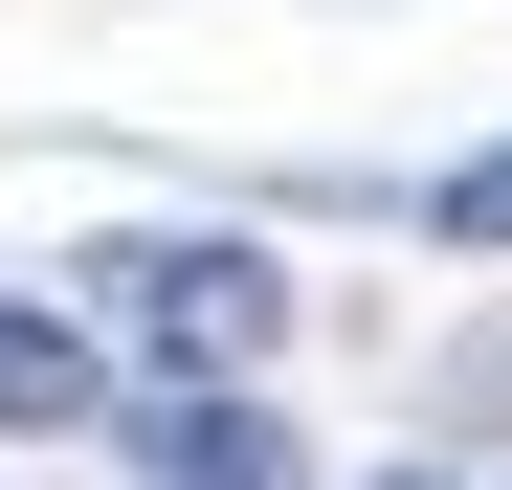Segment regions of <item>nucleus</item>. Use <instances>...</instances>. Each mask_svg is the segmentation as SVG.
<instances>
[{
    "label": "nucleus",
    "instance_id": "nucleus-1",
    "mask_svg": "<svg viewBox=\"0 0 512 490\" xmlns=\"http://www.w3.org/2000/svg\"><path fill=\"white\" fill-rule=\"evenodd\" d=\"M112 312H134L156 401H223V379H268L290 268H268V245H223V223H179V245H112Z\"/></svg>",
    "mask_w": 512,
    "mask_h": 490
},
{
    "label": "nucleus",
    "instance_id": "nucleus-2",
    "mask_svg": "<svg viewBox=\"0 0 512 490\" xmlns=\"http://www.w3.org/2000/svg\"><path fill=\"white\" fill-rule=\"evenodd\" d=\"M134 490H312V446L268 424V379H223V401H134Z\"/></svg>",
    "mask_w": 512,
    "mask_h": 490
},
{
    "label": "nucleus",
    "instance_id": "nucleus-3",
    "mask_svg": "<svg viewBox=\"0 0 512 490\" xmlns=\"http://www.w3.org/2000/svg\"><path fill=\"white\" fill-rule=\"evenodd\" d=\"M0 424H23V446H67V424H112V357L67 335V312H0Z\"/></svg>",
    "mask_w": 512,
    "mask_h": 490
},
{
    "label": "nucleus",
    "instance_id": "nucleus-4",
    "mask_svg": "<svg viewBox=\"0 0 512 490\" xmlns=\"http://www.w3.org/2000/svg\"><path fill=\"white\" fill-rule=\"evenodd\" d=\"M446 245H512V156H468V179H446Z\"/></svg>",
    "mask_w": 512,
    "mask_h": 490
},
{
    "label": "nucleus",
    "instance_id": "nucleus-5",
    "mask_svg": "<svg viewBox=\"0 0 512 490\" xmlns=\"http://www.w3.org/2000/svg\"><path fill=\"white\" fill-rule=\"evenodd\" d=\"M379 490H446V468H379Z\"/></svg>",
    "mask_w": 512,
    "mask_h": 490
}]
</instances>
